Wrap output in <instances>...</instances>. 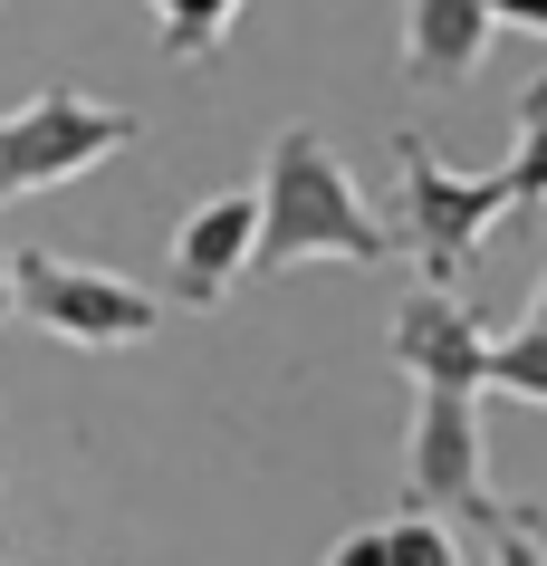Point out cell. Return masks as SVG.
Instances as JSON below:
<instances>
[{
	"label": "cell",
	"instance_id": "6da1fadb",
	"mask_svg": "<svg viewBox=\"0 0 547 566\" xmlns=\"http://www.w3.org/2000/svg\"><path fill=\"white\" fill-rule=\"evenodd\" d=\"M307 260H395V231L365 211L356 174L336 164V145L317 125H278L270 154H260V279L278 269H307Z\"/></svg>",
	"mask_w": 547,
	"mask_h": 566
},
{
	"label": "cell",
	"instance_id": "7a4b0ae2",
	"mask_svg": "<svg viewBox=\"0 0 547 566\" xmlns=\"http://www.w3.org/2000/svg\"><path fill=\"white\" fill-rule=\"evenodd\" d=\"M395 202H403V250H413V269H423L432 289H461L471 279V260H481V240L509 202V174H452L442 154H432L423 125H403L395 135Z\"/></svg>",
	"mask_w": 547,
	"mask_h": 566
},
{
	"label": "cell",
	"instance_id": "3957f363",
	"mask_svg": "<svg viewBox=\"0 0 547 566\" xmlns=\"http://www.w3.org/2000/svg\"><path fill=\"white\" fill-rule=\"evenodd\" d=\"M135 135H145V116H135V106H106V96H87V87H39V96H20V106L0 116V202L96 174V164L125 154Z\"/></svg>",
	"mask_w": 547,
	"mask_h": 566
},
{
	"label": "cell",
	"instance_id": "277c9868",
	"mask_svg": "<svg viewBox=\"0 0 547 566\" xmlns=\"http://www.w3.org/2000/svg\"><path fill=\"white\" fill-rule=\"evenodd\" d=\"M10 269H20V317L49 327L59 346H145L164 327V298L116 269L59 260V250H10Z\"/></svg>",
	"mask_w": 547,
	"mask_h": 566
},
{
	"label": "cell",
	"instance_id": "5b68a950",
	"mask_svg": "<svg viewBox=\"0 0 547 566\" xmlns=\"http://www.w3.org/2000/svg\"><path fill=\"white\" fill-rule=\"evenodd\" d=\"M403 500H413V509H442V518H471V528L499 509V500H490L481 394L423 385V403H413V432H403Z\"/></svg>",
	"mask_w": 547,
	"mask_h": 566
},
{
	"label": "cell",
	"instance_id": "8992f818",
	"mask_svg": "<svg viewBox=\"0 0 547 566\" xmlns=\"http://www.w3.org/2000/svg\"><path fill=\"white\" fill-rule=\"evenodd\" d=\"M490 346H499V336H481V317H471L461 289H432V279L403 289V307H395V365L413 375V394H423V385L490 394Z\"/></svg>",
	"mask_w": 547,
	"mask_h": 566
},
{
	"label": "cell",
	"instance_id": "52a82bcc",
	"mask_svg": "<svg viewBox=\"0 0 547 566\" xmlns=\"http://www.w3.org/2000/svg\"><path fill=\"white\" fill-rule=\"evenodd\" d=\"M250 269H260V192H212L173 221V250H164L173 307H221Z\"/></svg>",
	"mask_w": 547,
	"mask_h": 566
},
{
	"label": "cell",
	"instance_id": "ba28073f",
	"mask_svg": "<svg viewBox=\"0 0 547 566\" xmlns=\"http://www.w3.org/2000/svg\"><path fill=\"white\" fill-rule=\"evenodd\" d=\"M499 10L490 0H403V87L413 96H452L481 77Z\"/></svg>",
	"mask_w": 547,
	"mask_h": 566
},
{
	"label": "cell",
	"instance_id": "9c48e42d",
	"mask_svg": "<svg viewBox=\"0 0 547 566\" xmlns=\"http://www.w3.org/2000/svg\"><path fill=\"white\" fill-rule=\"evenodd\" d=\"M327 566H461V537L442 509H413L403 500L395 518H365L327 547Z\"/></svg>",
	"mask_w": 547,
	"mask_h": 566
},
{
	"label": "cell",
	"instance_id": "30bf717a",
	"mask_svg": "<svg viewBox=\"0 0 547 566\" xmlns=\"http://www.w3.org/2000/svg\"><path fill=\"white\" fill-rule=\"evenodd\" d=\"M241 20V0H154V39H164V59H221V39Z\"/></svg>",
	"mask_w": 547,
	"mask_h": 566
},
{
	"label": "cell",
	"instance_id": "8fae6325",
	"mask_svg": "<svg viewBox=\"0 0 547 566\" xmlns=\"http://www.w3.org/2000/svg\"><path fill=\"white\" fill-rule=\"evenodd\" d=\"M499 174H509V202H518V211L547 202V77H528V87H518V145H509V164H499Z\"/></svg>",
	"mask_w": 547,
	"mask_h": 566
},
{
	"label": "cell",
	"instance_id": "7c38bea8",
	"mask_svg": "<svg viewBox=\"0 0 547 566\" xmlns=\"http://www.w3.org/2000/svg\"><path fill=\"white\" fill-rule=\"evenodd\" d=\"M490 385L547 413V327H538V317H518V327L499 336V346H490Z\"/></svg>",
	"mask_w": 547,
	"mask_h": 566
},
{
	"label": "cell",
	"instance_id": "4fadbf2b",
	"mask_svg": "<svg viewBox=\"0 0 547 566\" xmlns=\"http://www.w3.org/2000/svg\"><path fill=\"white\" fill-rule=\"evenodd\" d=\"M481 537H490V566H547V509H490L481 518Z\"/></svg>",
	"mask_w": 547,
	"mask_h": 566
},
{
	"label": "cell",
	"instance_id": "5bb4252c",
	"mask_svg": "<svg viewBox=\"0 0 547 566\" xmlns=\"http://www.w3.org/2000/svg\"><path fill=\"white\" fill-rule=\"evenodd\" d=\"M490 10H499L509 30H547V0H490Z\"/></svg>",
	"mask_w": 547,
	"mask_h": 566
},
{
	"label": "cell",
	"instance_id": "9a60e30c",
	"mask_svg": "<svg viewBox=\"0 0 547 566\" xmlns=\"http://www.w3.org/2000/svg\"><path fill=\"white\" fill-rule=\"evenodd\" d=\"M20 317V269H10V250H0V327Z\"/></svg>",
	"mask_w": 547,
	"mask_h": 566
},
{
	"label": "cell",
	"instance_id": "2e32d148",
	"mask_svg": "<svg viewBox=\"0 0 547 566\" xmlns=\"http://www.w3.org/2000/svg\"><path fill=\"white\" fill-rule=\"evenodd\" d=\"M528 317H538V327H547V279H538V298H528Z\"/></svg>",
	"mask_w": 547,
	"mask_h": 566
},
{
	"label": "cell",
	"instance_id": "e0dca14e",
	"mask_svg": "<svg viewBox=\"0 0 547 566\" xmlns=\"http://www.w3.org/2000/svg\"><path fill=\"white\" fill-rule=\"evenodd\" d=\"M0 566H10V528H0Z\"/></svg>",
	"mask_w": 547,
	"mask_h": 566
}]
</instances>
